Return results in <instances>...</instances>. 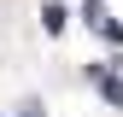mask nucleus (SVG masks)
Here are the masks:
<instances>
[{"label":"nucleus","instance_id":"1","mask_svg":"<svg viewBox=\"0 0 123 117\" xmlns=\"http://www.w3.org/2000/svg\"><path fill=\"white\" fill-rule=\"evenodd\" d=\"M100 94L111 99V105H123V76H100Z\"/></svg>","mask_w":123,"mask_h":117},{"label":"nucleus","instance_id":"2","mask_svg":"<svg viewBox=\"0 0 123 117\" xmlns=\"http://www.w3.org/2000/svg\"><path fill=\"white\" fill-rule=\"evenodd\" d=\"M41 23H47V29H53V35H59V29H65V6H59V0H53V6H47V12H41Z\"/></svg>","mask_w":123,"mask_h":117}]
</instances>
